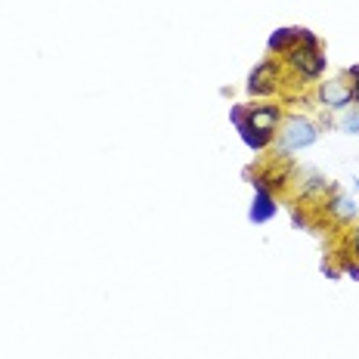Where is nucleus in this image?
Masks as SVG:
<instances>
[{
  "label": "nucleus",
  "mask_w": 359,
  "mask_h": 359,
  "mask_svg": "<svg viewBox=\"0 0 359 359\" xmlns=\"http://www.w3.org/2000/svg\"><path fill=\"white\" fill-rule=\"evenodd\" d=\"M316 140H319L316 121H310V118H304V115H288V118H282V130H279L276 149H279L282 155H288V152H297V149L313 146Z\"/></svg>",
  "instance_id": "f03ea898"
},
{
  "label": "nucleus",
  "mask_w": 359,
  "mask_h": 359,
  "mask_svg": "<svg viewBox=\"0 0 359 359\" xmlns=\"http://www.w3.org/2000/svg\"><path fill=\"white\" fill-rule=\"evenodd\" d=\"M282 78V65L276 59H264L260 65H254V72L248 74V93L251 96H269L279 90Z\"/></svg>",
  "instance_id": "7ed1b4c3"
},
{
  "label": "nucleus",
  "mask_w": 359,
  "mask_h": 359,
  "mask_svg": "<svg viewBox=\"0 0 359 359\" xmlns=\"http://www.w3.org/2000/svg\"><path fill=\"white\" fill-rule=\"evenodd\" d=\"M279 214V205H276V196L269 189H254V201L248 208V220L251 223H269Z\"/></svg>",
  "instance_id": "423d86ee"
},
{
  "label": "nucleus",
  "mask_w": 359,
  "mask_h": 359,
  "mask_svg": "<svg viewBox=\"0 0 359 359\" xmlns=\"http://www.w3.org/2000/svg\"><path fill=\"white\" fill-rule=\"evenodd\" d=\"M238 130V137H242V143L254 149V152H264V149L273 146V137H266V133H260V130H254V127L248 124H242V127H236Z\"/></svg>",
  "instance_id": "9d476101"
},
{
  "label": "nucleus",
  "mask_w": 359,
  "mask_h": 359,
  "mask_svg": "<svg viewBox=\"0 0 359 359\" xmlns=\"http://www.w3.org/2000/svg\"><path fill=\"white\" fill-rule=\"evenodd\" d=\"M325 214L328 217H334V220H356V201L353 198H347V196H341L338 189L332 192V196L325 198Z\"/></svg>",
  "instance_id": "6e6552de"
},
{
  "label": "nucleus",
  "mask_w": 359,
  "mask_h": 359,
  "mask_svg": "<svg viewBox=\"0 0 359 359\" xmlns=\"http://www.w3.org/2000/svg\"><path fill=\"white\" fill-rule=\"evenodd\" d=\"M316 96H319V106L344 111L350 102H353V87H350V81H344V78H332V81H323V84H319Z\"/></svg>",
  "instance_id": "39448f33"
},
{
  "label": "nucleus",
  "mask_w": 359,
  "mask_h": 359,
  "mask_svg": "<svg viewBox=\"0 0 359 359\" xmlns=\"http://www.w3.org/2000/svg\"><path fill=\"white\" fill-rule=\"evenodd\" d=\"M341 127L347 133H359V109H344V115H341Z\"/></svg>",
  "instance_id": "9b49d317"
},
{
  "label": "nucleus",
  "mask_w": 359,
  "mask_h": 359,
  "mask_svg": "<svg viewBox=\"0 0 359 359\" xmlns=\"http://www.w3.org/2000/svg\"><path fill=\"white\" fill-rule=\"evenodd\" d=\"M347 78H350V87H353V102L359 106V65L347 69Z\"/></svg>",
  "instance_id": "f8f14e48"
},
{
  "label": "nucleus",
  "mask_w": 359,
  "mask_h": 359,
  "mask_svg": "<svg viewBox=\"0 0 359 359\" xmlns=\"http://www.w3.org/2000/svg\"><path fill=\"white\" fill-rule=\"evenodd\" d=\"M282 118H285V115H282L279 106H273V102H260V106H248L242 124H248V127H254V130L266 133V137H276ZM242 124H236V127H242Z\"/></svg>",
  "instance_id": "20e7f679"
},
{
  "label": "nucleus",
  "mask_w": 359,
  "mask_h": 359,
  "mask_svg": "<svg viewBox=\"0 0 359 359\" xmlns=\"http://www.w3.org/2000/svg\"><path fill=\"white\" fill-rule=\"evenodd\" d=\"M344 273H347L350 279H359V264H344Z\"/></svg>",
  "instance_id": "4468645a"
},
{
  "label": "nucleus",
  "mask_w": 359,
  "mask_h": 359,
  "mask_svg": "<svg viewBox=\"0 0 359 359\" xmlns=\"http://www.w3.org/2000/svg\"><path fill=\"white\" fill-rule=\"evenodd\" d=\"M325 192H334V186L328 183V177H323L319 170H304L301 174V198H316V196H325Z\"/></svg>",
  "instance_id": "1a4fd4ad"
},
{
  "label": "nucleus",
  "mask_w": 359,
  "mask_h": 359,
  "mask_svg": "<svg viewBox=\"0 0 359 359\" xmlns=\"http://www.w3.org/2000/svg\"><path fill=\"white\" fill-rule=\"evenodd\" d=\"M301 37H304V28H276L266 41L269 56H288L301 43Z\"/></svg>",
  "instance_id": "0eeeda50"
},
{
  "label": "nucleus",
  "mask_w": 359,
  "mask_h": 359,
  "mask_svg": "<svg viewBox=\"0 0 359 359\" xmlns=\"http://www.w3.org/2000/svg\"><path fill=\"white\" fill-rule=\"evenodd\" d=\"M347 242H350V251H353V257H359V226L353 229V233H350Z\"/></svg>",
  "instance_id": "ddd939ff"
},
{
  "label": "nucleus",
  "mask_w": 359,
  "mask_h": 359,
  "mask_svg": "<svg viewBox=\"0 0 359 359\" xmlns=\"http://www.w3.org/2000/svg\"><path fill=\"white\" fill-rule=\"evenodd\" d=\"M285 65L294 72V78L306 84V81H319L325 72V53H323V41L313 32L304 28V37L294 50L285 56Z\"/></svg>",
  "instance_id": "f257e3e1"
}]
</instances>
